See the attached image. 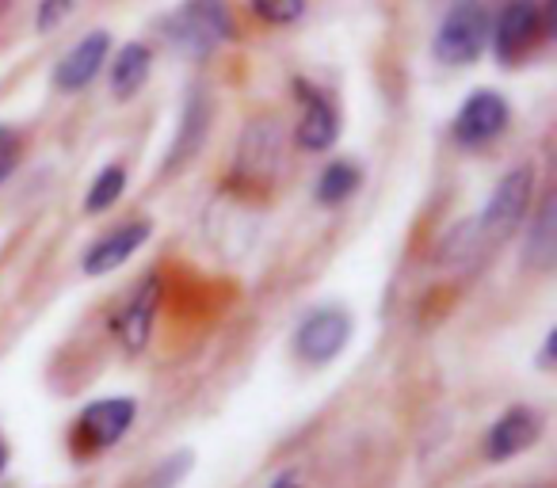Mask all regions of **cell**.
I'll return each mask as SVG.
<instances>
[{"label": "cell", "instance_id": "30bf717a", "mask_svg": "<svg viewBox=\"0 0 557 488\" xmlns=\"http://www.w3.org/2000/svg\"><path fill=\"white\" fill-rule=\"evenodd\" d=\"M534 439H539V416L531 409H511L493 424L485 439V454L493 462H504V458H516L519 450H527Z\"/></svg>", "mask_w": 557, "mask_h": 488}, {"label": "cell", "instance_id": "5b68a950", "mask_svg": "<svg viewBox=\"0 0 557 488\" xmlns=\"http://www.w3.org/2000/svg\"><path fill=\"white\" fill-rule=\"evenodd\" d=\"M157 310H161V279H157V275H149V279H141V287L131 295V302L123 305V313L115 317L119 343H123L131 355H138V351L149 343Z\"/></svg>", "mask_w": 557, "mask_h": 488}, {"label": "cell", "instance_id": "3957f363", "mask_svg": "<svg viewBox=\"0 0 557 488\" xmlns=\"http://www.w3.org/2000/svg\"><path fill=\"white\" fill-rule=\"evenodd\" d=\"M531 187H534L531 168H511L508 176L496 184L493 199L485 202V214L478 217L473 233H478L481 240H488V245H493V240L496 245L508 240L511 233L519 229V222H523L527 202H531Z\"/></svg>", "mask_w": 557, "mask_h": 488}, {"label": "cell", "instance_id": "603a6c76", "mask_svg": "<svg viewBox=\"0 0 557 488\" xmlns=\"http://www.w3.org/2000/svg\"><path fill=\"white\" fill-rule=\"evenodd\" d=\"M4 465H9V450H4V442H0V473H4Z\"/></svg>", "mask_w": 557, "mask_h": 488}, {"label": "cell", "instance_id": "277c9868", "mask_svg": "<svg viewBox=\"0 0 557 488\" xmlns=\"http://www.w3.org/2000/svg\"><path fill=\"white\" fill-rule=\"evenodd\" d=\"M348 336H351L348 313L321 310V313H313V317L302 321V328H298V336H295V348L306 363H329V359H336L344 351Z\"/></svg>", "mask_w": 557, "mask_h": 488}, {"label": "cell", "instance_id": "e0dca14e", "mask_svg": "<svg viewBox=\"0 0 557 488\" xmlns=\"http://www.w3.org/2000/svg\"><path fill=\"white\" fill-rule=\"evenodd\" d=\"M359 187V172H356V164H348V161H336V164H329L325 172H321V179H318V199L325 202V207H336V202H344L351 191Z\"/></svg>", "mask_w": 557, "mask_h": 488}, {"label": "cell", "instance_id": "ffe728a7", "mask_svg": "<svg viewBox=\"0 0 557 488\" xmlns=\"http://www.w3.org/2000/svg\"><path fill=\"white\" fill-rule=\"evenodd\" d=\"M16 161H20V138L9 130V126H0V184L12 176Z\"/></svg>", "mask_w": 557, "mask_h": 488}, {"label": "cell", "instance_id": "ac0fdd59", "mask_svg": "<svg viewBox=\"0 0 557 488\" xmlns=\"http://www.w3.org/2000/svg\"><path fill=\"white\" fill-rule=\"evenodd\" d=\"M123 187H126V172L123 168H103L100 176H96V184H92V191H88V199H85L88 214H100V210L115 207L119 195H123Z\"/></svg>", "mask_w": 557, "mask_h": 488}, {"label": "cell", "instance_id": "8992f818", "mask_svg": "<svg viewBox=\"0 0 557 488\" xmlns=\"http://www.w3.org/2000/svg\"><path fill=\"white\" fill-rule=\"evenodd\" d=\"M542 32V9L534 0H508L496 16V54L504 62H516L519 54H527L534 39Z\"/></svg>", "mask_w": 557, "mask_h": 488}, {"label": "cell", "instance_id": "7402d4cb", "mask_svg": "<svg viewBox=\"0 0 557 488\" xmlns=\"http://www.w3.org/2000/svg\"><path fill=\"white\" fill-rule=\"evenodd\" d=\"M271 488H298V485H295V480H290V477H283V480H275V485H271Z\"/></svg>", "mask_w": 557, "mask_h": 488}, {"label": "cell", "instance_id": "d6986e66", "mask_svg": "<svg viewBox=\"0 0 557 488\" xmlns=\"http://www.w3.org/2000/svg\"><path fill=\"white\" fill-rule=\"evenodd\" d=\"M252 12L268 24H295L306 12V0H252Z\"/></svg>", "mask_w": 557, "mask_h": 488}, {"label": "cell", "instance_id": "44dd1931", "mask_svg": "<svg viewBox=\"0 0 557 488\" xmlns=\"http://www.w3.org/2000/svg\"><path fill=\"white\" fill-rule=\"evenodd\" d=\"M73 12V0H42L39 9V32H54L62 20H70Z\"/></svg>", "mask_w": 557, "mask_h": 488}, {"label": "cell", "instance_id": "2e32d148", "mask_svg": "<svg viewBox=\"0 0 557 488\" xmlns=\"http://www.w3.org/2000/svg\"><path fill=\"white\" fill-rule=\"evenodd\" d=\"M149 65H153V58H149V50L141 47V42L123 47L115 58V65H111V92H115L119 100H131V96L146 85Z\"/></svg>", "mask_w": 557, "mask_h": 488}, {"label": "cell", "instance_id": "9a60e30c", "mask_svg": "<svg viewBox=\"0 0 557 488\" xmlns=\"http://www.w3.org/2000/svg\"><path fill=\"white\" fill-rule=\"evenodd\" d=\"M207 118H210V108H207V96L195 92L184 108V123H180V138L169 153V172H176L180 164H187L195 153H199L202 138H207Z\"/></svg>", "mask_w": 557, "mask_h": 488}, {"label": "cell", "instance_id": "ba28073f", "mask_svg": "<svg viewBox=\"0 0 557 488\" xmlns=\"http://www.w3.org/2000/svg\"><path fill=\"white\" fill-rule=\"evenodd\" d=\"M108 50H111L108 32L85 35V39H81L77 47H73L70 54L58 62L54 85L62 88V92H81V88H88L96 77H100L103 62H108Z\"/></svg>", "mask_w": 557, "mask_h": 488}, {"label": "cell", "instance_id": "8fae6325", "mask_svg": "<svg viewBox=\"0 0 557 488\" xmlns=\"http://www.w3.org/2000/svg\"><path fill=\"white\" fill-rule=\"evenodd\" d=\"M149 237V222H131L123 229H115L111 237H103L100 245H92V252L85 256V272L88 275H108L115 267H123L134 252L146 245Z\"/></svg>", "mask_w": 557, "mask_h": 488}, {"label": "cell", "instance_id": "4fadbf2b", "mask_svg": "<svg viewBox=\"0 0 557 488\" xmlns=\"http://www.w3.org/2000/svg\"><path fill=\"white\" fill-rule=\"evenodd\" d=\"M237 168L252 172V176H271L278 168V134L271 123H252L245 130V141H240L237 153Z\"/></svg>", "mask_w": 557, "mask_h": 488}, {"label": "cell", "instance_id": "5bb4252c", "mask_svg": "<svg viewBox=\"0 0 557 488\" xmlns=\"http://www.w3.org/2000/svg\"><path fill=\"white\" fill-rule=\"evenodd\" d=\"M298 92L306 96V115H302V123H298V146L313 149V153L329 149L336 141V111L329 108L325 96L310 92V88L298 85Z\"/></svg>", "mask_w": 557, "mask_h": 488}, {"label": "cell", "instance_id": "7a4b0ae2", "mask_svg": "<svg viewBox=\"0 0 557 488\" xmlns=\"http://www.w3.org/2000/svg\"><path fill=\"white\" fill-rule=\"evenodd\" d=\"M488 39V12L481 0H458L455 9L443 16L435 32V58L443 65H466L485 50Z\"/></svg>", "mask_w": 557, "mask_h": 488}, {"label": "cell", "instance_id": "52a82bcc", "mask_svg": "<svg viewBox=\"0 0 557 488\" xmlns=\"http://www.w3.org/2000/svg\"><path fill=\"white\" fill-rule=\"evenodd\" d=\"M504 126H508V103H504V96L473 92L455 118V138L462 146H481V141L496 138Z\"/></svg>", "mask_w": 557, "mask_h": 488}, {"label": "cell", "instance_id": "9c48e42d", "mask_svg": "<svg viewBox=\"0 0 557 488\" xmlns=\"http://www.w3.org/2000/svg\"><path fill=\"white\" fill-rule=\"evenodd\" d=\"M138 416V404L126 397H108V401H92L77 420V431L85 435V442L92 447H115L126 435V427Z\"/></svg>", "mask_w": 557, "mask_h": 488}, {"label": "cell", "instance_id": "6da1fadb", "mask_svg": "<svg viewBox=\"0 0 557 488\" xmlns=\"http://www.w3.org/2000/svg\"><path fill=\"white\" fill-rule=\"evenodd\" d=\"M172 47L191 58H207L214 47H222L233 35V16L225 0H187L184 9L164 24Z\"/></svg>", "mask_w": 557, "mask_h": 488}, {"label": "cell", "instance_id": "7c38bea8", "mask_svg": "<svg viewBox=\"0 0 557 488\" xmlns=\"http://www.w3.org/2000/svg\"><path fill=\"white\" fill-rule=\"evenodd\" d=\"M557 260V199L546 195L531 222V233H527V264L539 267V272H549Z\"/></svg>", "mask_w": 557, "mask_h": 488}]
</instances>
